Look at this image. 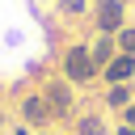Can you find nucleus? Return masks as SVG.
Wrapping results in <instances>:
<instances>
[{
  "label": "nucleus",
  "mask_w": 135,
  "mask_h": 135,
  "mask_svg": "<svg viewBox=\"0 0 135 135\" xmlns=\"http://www.w3.org/2000/svg\"><path fill=\"white\" fill-rule=\"evenodd\" d=\"M93 21H97V34H118L127 25V4L122 0H97L93 4Z\"/></svg>",
  "instance_id": "obj_4"
},
{
  "label": "nucleus",
  "mask_w": 135,
  "mask_h": 135,
  "mask_svg": "<svg viewBox=\"0 0 135 135\" xmlns=\"http://www.w3.org/2000/svg\"><path fill=\"white\" fill-rule=\"evenodd\" d=\"M114 38H118V51H127V55H135V25H122V30L114 34Z\"/></svg>",
  "instance_id": "obj_8"
},
{
  "label": "nucleus",
  "mask_w": 135,
  "mask_h": 135,
  "mask_svg": "<svg viewBox=\"0 0 135 135\" xmlns=\"http://www.w3.org/2000/svg\"><path fill=\"white\" fill-rule=\"evenodd\" d=\"M131 97H135V89H131V84H110L105 105H110V110H127V105H131Z\"/></svg>",
  "instance_id": "obj_7"
},
{
  "label": "nucleus",
  "mask_w": 135,
  "mask_h": 135,
  "mask_svg": "<svg viewBox=\"0 0 135 135\" xmlns=\"http://www.w3.org/2000/svg\"><path fill=\"white\" fill-rule=\"evenodd\" d=\"M0 127H4V110H0Z\"/></svg>",
  "instance_id": "obj_14"
},
{
  "label": "nucleus",
  "mask_w": 135,
  "mask_h": 135,
  "mask_svg": "<svg viewBox=\"0 0 135 135\" xmlns=\"http://www.w3.org/2000/svg\"><path fill=\"white\" fill-rule=\"evenodd\" d=\"M131 76H135V55H127V51H118V55L101 68V80H105V84H131Z\"/></svg>",
  "instance_id": "obj_5"
},
{
  "label": "nucleus",
  "mask_w": 135,
  "mask_h": 135,
  "mask_svg": "<svg viewBox=\"0 0 135 135\" xmlns=\"http://www.w3.org/2000/svg\"><path fill=\"white\" fill-rule=\"evenodd\" d=\"M76 135H101V118H97V114H89V118H80V127H76Z\"/></svg>",
  "instance_id": "obj_9"
},
{
  "label": "nucleus",
  "mask_w": 135,
  "mask_h": 135,
  "mask_svg": "<svg viewBox=\"0 0 135 135\" xmlns=\"http://www.w3.org/2000/svg\"><path fill=\"white\" fill-rule=\"evenodd\" d=\"M17 114H21V122H25L30 131H46V127L55 122V114H51V105H46L42 93H25L21 105H17Z\"/></svg>",
  "instance_id": "obj_3"
},
{
  "label": "nucleus",
  "mask_w": 135,
  "mask_h": 135,
  "mask_svg": "<svg viewBox=\"0 0 135 135\" xmlns=\"http://www.w3.org/2000/svg\"><path fill=\"white\" fill-rule=\"evenodd\" d=\"M63 76H68L72 84H89V80H97L93 51H89V46H80V42H72V46L63 51Z\"/></svg>",
  "instance_id": "obj_1"
},
{
  "label": "nucleus",
  "mask_w": 135,
  "mask_h": 135,
  "mask_svg": "<svg viewBox=\"0 0 135 135\" xmlns=\"http://www.w3.org/2000/svg\"><path fill=\"white\" fill-rule=\"evenodd\" d=\"M122 122H127V127H135V101H131V105L122 110Z\"/></svg>",
  "instance_id": "obj_11"
},
{
  "label": "nucleus",
  "mask_w": 135,
  "mask_h": 135,
  "mask_svg": "<svg viewBox=\"0 0 135 135\" xmlns=\"http://www.w3.org/2000/svg\"><path fill=\"white\" fill-rule=\"evenodd\" d=\"M34 135H46V131H34Z\"/></svg>",
  "instance_id": "obj_15"
},
{
  "label": "nucleus",
  "mask_w": 135,
  "mask_h": 135,
  "mask_svg": "<svg viewBox=\"0 0 135 135\" xmlns=\"http://www.w3.org/2000/svg\"><path fill=\"white\" fill-rule=\"evenodd\" d=\"M13 135H30V127H25V122H21V127H17V131H13Z\"/></svg>",
  "instance_id": "obj_13"
},
{
  "label": "nucleus",
  "mask_w": 135,
  "mask_h": 135,
  "mask_svg": "<svg viewBox=\"0 0 135 135\" xmlns=\"http://www.w3.org/2000/svg\"><path fill=\"white\" fill-rule=\"evenodd\" d=\"M38 93L46 97V105H51L55 122H59V118H68V114H72V105H76V97H72V80H68V76H51Z\"/></svg>",
  "instance_id": "obj_2"
},
{
  "label": "nucleus",
  "mask_w": 135,
  "mask_h": 135,
  "mask_svg": "<svg viewBox=\"0 0 135 135\" xmlns=\"http://www.w3.org/2000/svg\"><path fill=\"white\" fill-rule=\"evenodd\" d=\"M89 51H93V63H97V72H101V68L118 55V38H114V34H97V42H93Z\"/></svg>",
  "instance_id": "obj_6"
},
{
  "label": "nucleus",
  "mask_w": 135,
  "mask_h": 135,
  "mask_svg": "<svg viewBox=\"0 0 135 135\" xmlns=\"http://www.w3.org/2000/svg\"><path fill=\"white\" fill-rule=\"evenodd\" d=\"M118 135H135V127H127V122H122V127H118Z\"/></svg>",
  "instance_id": "obj_12"
},
{
  "label": "nucleus",
  "mask_w": 135,
  "mask_h": 135,
  "mask_svg": "<svg viewBox=\"0 0 135 135\" xmlns=\"http://www.w3.org/2000/svg\"><path fill=\"white\" fill-rule=\"evenodd\" d=\"M59 8H63L68 17H80V13H84V0H59Z\"/></svg>",
  "instance_id": "obj_10"
}]
</instances>
